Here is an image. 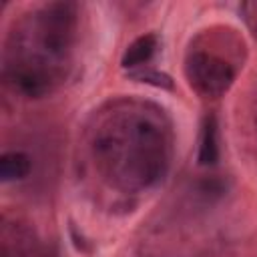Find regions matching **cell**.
Masks as SVG:
<instances>
[{
    "instance_id": "1",
    "label": "cell",
    "mask_w": 257,
    "mask_h": 257,
    "mask_svg": "<svg viewBox=\"0 0 257 257\" xmlns=\"http://www.w3.org/2000/svg\"><path fill=\"white\" fill-rule=\"evenodd\" d=\"M88 151L96 173L108 187L143 193L167 175L173 131L159 106L118 98L92 116Z\"/></svg>"
},
{
    "instance_id": "7",
    "label": "cell",
    "mask_w": 257,
    "mask_h": 257,
    "mask_svg": "<svg viewBox=\"0 0 257 257\" xmlns=\"http://www.w3.org/2000/svg\"><path fill=\"white\" fill-rule=\"evenodd\" d=\"M128 74H131V78H135V80L149 82V84H155V86H163V88H171V86H173V82H171V78H169L167 74L157 72V70L147 68V66L137 68V70H131Z\"/></svg>"
},
{
    "instance_id": "8",
    "label": "cell",
    "mask_w": 257,
    "mask_h": 257,
    "mask_svg": "<svg viewBox=\"0 0 257 257\" xmlns=\"http://www.w3.org/2000/svg\"><path fill=\"white\" fill-rule=\"evenodd\" d=\"M239 14H241L247 30L251 32V36L257 38V0L255 2H243L239 6Z\"/></svg>"
},
{
    "instance_id": "4",
    "label": "cell",
    "mask_w": 257,
    "mask_h": 257,
    "mask_svg": "<svg viewBox=\"0 0 257 257\" xmlns=\"http://www.w3.org/2000/svg\"><path fill=\"white\" fill-rule=\"evenodd\" d=\"M155 50H157V36L155 34H143V36L135 38L124 48L122 58H120V64H122V68H128V70L143 68L153 58Z\"/></svg>"
},
{
    "instance_id": "2",
    "label": "cell",
    "mask_w": 257,
    "mask_h": 257,
    "mask_svg": "<svg viewBox=\"0 0 257 257\" xmlns=\"http://www.w3.org/2000/svg\"><path fill=\"white\" fill-rule=\"evenodd\" d=\"M78 28L70 2L44 4L20 18L6 40L4 78L22 96L52 92L68 74Z\"/></svg>"
},
{
    "instance_id": "3",
    "label": "cell",
    "mask_w": 257,
    "mask_h": 257,
    "mask_svg": "<svg viewBox=\"0 0 257 257\" xmlns=\"http://www.w3.org/2000/svg\"><path fill=\"white\" fill-rule=\"evenodd\" d=\"M245 60V42L231 28H209L197 34L185 54V78L203 98L223 96Z\"/></svg>"
},
{
    "instance_id": "6",
    "label": "cell",
    "mask_w": 257,
    "mask_h": 257,
    "mask_svg": "<svg viewBox=\"0 0 257 257\" xmlns=\"http://www.w3.org/2000/svg\"><path fill=\"white\" fill-rule=\"evenodd\" d=\"M199 165L211 167L219 159V141H217V120L213 114L205 116L199 137Z\"/></svg>"
},
{
    "instance_id": "5",
    "label": "cell",
    "mask_w": 257,
    "mask_h": 257,
    "mask_svg": "<svg viewBox=\"0 0 257 257\" xmlns=\"http://www.w3.org/2000/svg\"><path fill=\"white\" fill-rule=\"evenodd\" d=\"M32 171V159L24 151H8L0 157V179L4 183L22 181Z\"/></svg>"
},
{
    "instance_id": "9",
    "label": "cell",
    "mask_w": 257,
    "mask_h": 257,
    "mask_svg": "<svg viewBox=\"0 0 257 257\" xmlns=\"http://www.w3.org/2000/svg\"><path fill=\"white\" fill-rule=\"evenodd\" d=\"M251 131H253V137H255V141H257V92H255V96H253V100H251Z\"/></svg>"
}]
</instances>
